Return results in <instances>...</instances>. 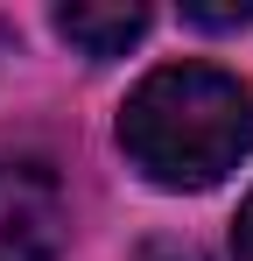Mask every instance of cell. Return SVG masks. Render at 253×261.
<instances>
[{"label": "cell", "instance_id": "1", "mask_svg": "<svg viewBox=\"0 0 253 261\" xmlns=\"http://www.w3.org/2000/svg\"><path fill=\"white\" fill-rule=\"evenodd\" d=\"M120 148L162 191H211L253 155V92L218 64H162L126 92Z\"/></svg>", "mask_w": 253, "mask_h": 261}, {"label": "cell", "instance_id": "2", "mask_svg": "<svg viewBox=\"0 0 253 261\" xmlns=\"http://www.w3.org/2000/svg\"><path fill=\"white\" fill-rule=\"evenodd\" d=\"M71 240L64 184L42 163H0V261H56Z\"/></svg>", "mask_w": 253, "mask_h": 261}, {"label": "cell", "instance_id": "3", "mask_svg": "<svg viewBox=\"0 0 253 261\" xmlns=\"http://www.w3.org/2000/svg\"><path fill=\"white\" fill-rule=\"evenodd\" d=\"M56 36L71 49H84L91 64H106V57H126L148 36V7H126V0H113V7H56Z\"/></svg>", "mask_w": 253, "mask_h": 261}, {"label": "cell", "instance_id": "4", "mask_svg": "<svg viewBox=\"0 0 253 261\" xmlns=\"http://www.w3.org/2000/svg\"><path fill=\"white\" fill-rule=\"evenodd\" d=\"M183 21H190V29H246V21H253V0H239V7H204V0H190Z\"/></svg>", "mask_w": 253, "mask_h": 261}, {"label": "cell", "instance_id": "5", "mask_svg": "<svg viewBox=\"0 0 253 261\" xmlns=\"http://www.w3.org/2000/svg\"><path fill=\"white\" fill-rule=\"evenodd\" d=\"M232 261H253V191L239 205V226H232Z\"/></svg>", "mask_w": 253, "mask_h": 261}]
</instances>
